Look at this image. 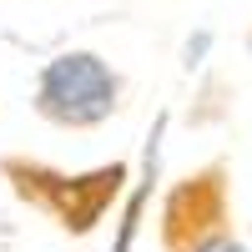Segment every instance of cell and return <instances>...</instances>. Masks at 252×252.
<instances>
[{
    "label": "cell",
    "instance_id": "obj_1",
    "mask_svg": "<svg viewBox=\"0 0 252 252\" xmlns=\"http://www.w3.org/2000/svg\"><path fill=\"white\" fill-rule=\"evenodd\" d=\"M0 177L15 187L20 202L51 212L66 232H91L106 212V202L121 192L126 182V166H96L86 177H66V172H51L40 161H20V157H0Z\"/></svg>",
    "mask_w": 252,
    "mask_h": 252
},
{
    "label": "cell",
    "instance_id": "obj_2",
    "mask_svg": "<svg viewBox=\"0 0 252 252\" xmlns=\"http://www.w3.org/2000/svg\"><path fill=\"white\" fill-rule=\"evenodd\" d=\"M116 106H121V76L96 51L56 56L35 81V111L51 126H66V131L101 126Z\"/></svg>",
    "mask_w": 252,
    "mask_h": 252
},
{
    "label": "cell",
    "instance_id": "obj_3",
    "mask_svg": "<svg viewBox=\"0 0 252 252\" xmlns=\"http://www.w3.org/2000/svg\"><path fill=\"white\" fill-rule=\"evenodd\" d=\"M227 232V166L212 161L202 172L182 177L161 207V247L166 252H197L207 237Z\"/></svg>",
    "mask_w": 252,
    "mask_h": 252
},
{
    "label": "cell",
    "instance_id": "obj_4",
    "mask_svg": "<svg viewBox=\"0 0 252 252\" xmlns=\"http://www.w3.org/2000/svg\"><path fill=\"white\" fill-rule=\"evenodd\" d=\"M197 252H247V247H242V242H237L232 232H217V237H207V242H202Z\"/></svg>",
    "mask_w": 252,
    "mask_h": 252
}]
</instances>
